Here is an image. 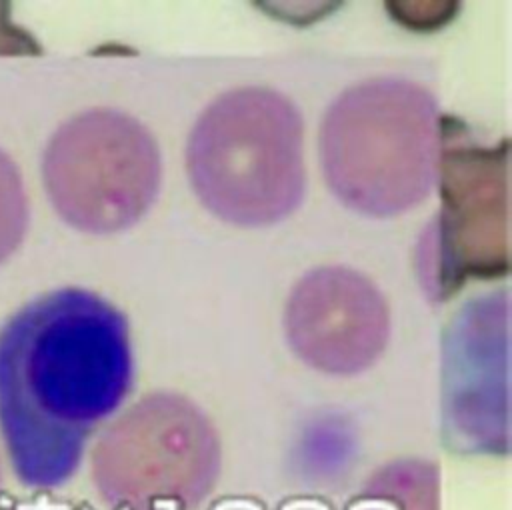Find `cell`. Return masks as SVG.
Segmentation results:
<instances>
[{"instance_id":"obj_1","label":"cell","mask_w":512,"mask_h":510,"mask_svg":"<svg viewBox=\"0 0 512 510\" xmlns=\"http://www.w3.org/2000/svg\"><path fill=\"white\" fill-rule=\"evenodd\" d=\"M132 386L126 316L84 288L46 292L0 328V432L18 480L64 484Z\"/></svg>"},{"instance_id":"obj_2","label":"cell","mask_w":512,"mask_h":510,"mask_svg":"<svg viewBox=\"0 0 512 510\" xmlns=\"http://www.w3.org/2000/svg\"><path fill=\"white\" fill-rule=\"evenodd\" d=\"M442 126L436 98L416 82L374 78L344 90L320 130L328 188L366 216L412 210L438 184Z\"/></svg>"},{"instance_id":"obj_3","label":"cell","mask_w":512,"mask_h":510,"mask_svg":"<svg viewBox=\"0 0 512 510\" xmlns=\"http://www.w3.org/2000/svg\"><path fill=\"white\" fill-rule=\"evenodd\" d=\"M186 170L200 202L220 220L258 228L280 222L304 198L302 118L280 92L234 88L198 116Z\"/></svg>"},{"instance_id":"obj_4","label":"cell","mask_w":512,"mask_h":510,"mask_svg":"<svg viewBox=\"0 0 512 510\" xmlns=\"http://www.w3.org/2000/svg\"><path fill=\"white\" fill-rule=\"evenodd\" d=\"M42 180L58 216L88 234H112L138 222L160 180V150L130 114L92 108L66 120L48 140Z\"/></svg>"},{"instance_id":"obj_5","label":"cell","mask_w":512,"mask_h":510,"mask_svg":"<svg viewBox=\"0 0 512 510\" xmlns=\"http://www.w3.org/2000/svg\"><path fill=\"white\" fill-rule=\"evenodd\" d=\"M438 182L442 208L418 244V274L428 298L442 302L470 278L508 268L506 142L486 148L442 126Z\"/></svg>"},{"instance_id":"obj_6","label":"cell","mask_w":512,"mask_h":510,"mask_svg":"<svg viewBox=\"0 0 512 510\" xmlns=\"http://www.w3.org/2000/svg\"><path fill=\"white\" fill-rule=\"evenodd\" d=\"M284 330L294 352L314 368L350 374L370 366L386 348V298L364 274L322 266L304 274L284 308Z\"/></svg>"},{"instance_id":"obj_7","label":"cell","mask_w":512,"mask_h":510,"mask_svg":"<svg viewBox=\"0 0 512 510\" xmlns=\"http://www.w3.org/2000/svg\"><path fill=\"white\" fill-rule=\"evenodd\" d=\"M506 354V292L462 306L444 336V428L450 438L472 414L490 416L500 430L498 416L506 418Z\"/></svg>"},{"instance_id":"obj_8","label":"cell","mask_w":512,"mask_h":510,"mask_svg":"<svg viewBox=\"0 0 512 510\" xmlns=\"http://www.w3.org/2000/svg\"><path fill=\"white\" fill-rule=\"evenodd\" d=\"M28 216V196L20 170L0 148V264L22 244Z\"/></svg>"},{"instance_id":"obj_9","label":"cell","mask_w":512,"mask_h":510,"mask_svg":"<svg viewBox=\"0 0 512 510\" xmlns=\"http://www.w3.org/2000/svg\"><path fill=\"white\" fill-rule=\"evenodd\" d=\"M8 8V4H0V54L36 52V42H32L26 32L10 24V18L6 16Z\"/></svg>"}]
</instances>
